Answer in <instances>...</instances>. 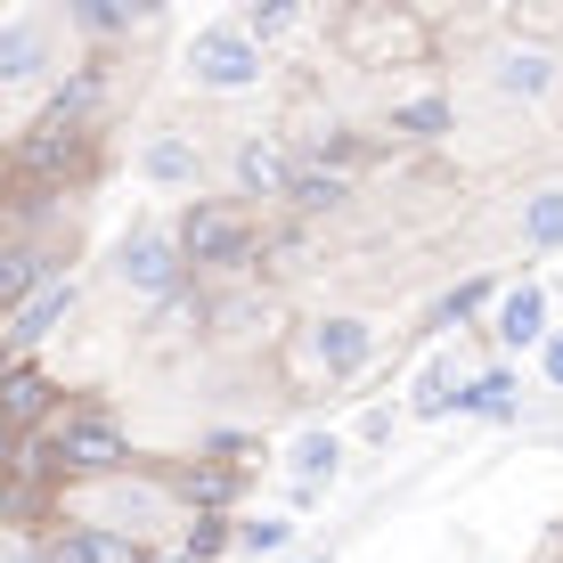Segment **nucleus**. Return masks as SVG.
Listing matches in <instances>:
<instances>
[{
  "label": "nucleus",
  "instance_id": "f257e3e1",
  "mask_svg": "<svg viewBox=\"0 0 563 563\" xmlns=\"http://www.w3.org/2000/svg\"><path fill=\"white\" fill-rule=\"evenodd\" d=\"M123 457H131L123 433H114V417H99V409H74V417L49 424V474H66V482H114Z\"/></svg>",
  "mask_w": 563,
  "mask_h": 563
},
{
  "label": "nucleus",
  "instance_id": "f03ea898",
  "mask_svg": "<svg viewBox=\"0 0 563 563\" xmlns=\"http://www.w3.org/2000/svg\"><path fill=\"white\" fill-rule=\"evenodd\" d=\"M188 74H197L205 90H254L262 82V49L245 42V25H205L197 42H188Z\"/></svg>",
  "mask_w": 563,
  "mask_h": 563
},
{
  "label": "nucleus",
  "instance_id": "7ed1b4c3",
  "mask_svg": "<svg viewBox=\"0 0 563 563\" xmlns=\"http://www.w3.org/2000/svg\"><path fill=\"white\" fill-rule=\"evenodd\" d=\"M172 238H180L188 262H212V269H238L245 254H254V221L229 212V205H188V221L172 229Z\"/></svg>",
  "mask_w": 563,
  "mask_h": 563
},
{
  "label": "nucleus",
  "instance_id": "20e7f679",
  "mask_svg": "<svg viewBox=\"0 0 563 563\" xmlns=\"http://www.w3.org/2000/svg\"><path fill=\"white\" fill-rule=\"evenodd\" d=\"M114 269H123L131 295H172V286H180V269H188V254H180V238H172V229H140Z\"/></svg>",
  "mask_w": 563,
  "mask_h": 563
},
{
  "label": "nucleus",
  "instance_id": "39448f33",
  "mask_svg": "<svg viewBox=\"0 0 563 563\" xmlns=\"http://www.w3.org/2000/svg\"><path fill=\"white\" fill-rule=\"evenodd\" d=\"M49 74V25L42 16H9L0 25V82H42Z\"/></svg>",
  "mask_w": 563,
  "mask_h": 563
},
{
  "label": "nucleus",
  "instance_id": "423d86ee",
  "mask_svg": "<svg viewBox=\"0 0 563 563\" xmlns=\"http://www.w3.org/2000/svg\"><path fill=\"white\" fill-rule=\"evenodd\" d=\"M66 310H74V278H66V286H42L25 310H9V327H0V352H33V343H42L49 327L66 319Z\"/></svg>",
  "mask_w": 563,
  "mask_h": 563
},
{
  "label": "nucleus",
  "instance_id": "0eeeda50",
  "mask_svg": "<svg viewBox=\"0 0 563 563\" xmlns=\"http://www.w3.org/2000/svg\"><path fill=\"white\" fill-rule=\"evenodd\" d=\"M238 188L245 197H286V188H295V155L278 140H245L238 147Z\"/></svg>",
  "mask_w": 563,
  "mask_h": 563
},
{
  "label": "nucleus",
  "instance_id": "6e6552de",
  "mask_svg": "<svg viewBox=\"0 0 563 563\" xmlns=\"http://www.w3.org/2000/svg\"><path fill=\"white\" fill-rule=\"evenodd\" d=\"M42 563H140V539H114V531H57V539H42Z\"/></svg>",
  "mask_w": 563,
  "mask_h": 563
},
{
  "label": "nucleus",
  "instance_id": "1a4fd4ad",
  "mask_svg": "<svg viewBox=\"0 0 563 563\" xmlns=\"http://www.w3.org/2000/svg\"><path fill=\"white\" fill-rule=\"evenodd\" d=\"M367 352H376L367 319H327V327H319V367H327V376H360Z\"/></svg>",
  "mask_w": 563,
  "mask_h": 563
},
{
  "label": "nucleus",
  "instance_id": "9d476101",
  "mask_svg": "<svg viewBox=\"0 0 563 563\" xmlns=\"http://www.w3.org/2000/svg\"><path fill=\"white\" fill-rule=\"evenodd\" d=\"M498 343H548V295H539V286H515L507 302H498Z\"/></svg>",
  "mask_w": 563,
  "mask_h": 563
},
{
  "label": "nucleus",
  "instance_id": "9b49d317",
  "mask_svg": "<svg viewBox=\"0 0 563 563\" xmlns=\"http://www.w3.org/2000/svg\"><path fill=\"white\" fill-rule=\"evenodd\" d=\"M49 393H57V384L42 376V367H16V376H0V417L25 433L33 417H49Z\"/></svg>",
  "mask_w": 563,
  "mask_h": 563
},
{
  "label": "nucleus",
  "instance_id": "f8f14e48",
  "mask_svg": "<svg viewBox=\"0 0 563 563\" xmlns=\"http://www.w3.org/2000/svg\"><path fill=\"white\" fill-rule=\"evenodd\" d=\"M498 90H507V99H548L555 90V57L548 49H507L498 57Z\"/></svg>",
  "mask_w": 563,
  "mask_h": 563
},
{
  "label": "nucleus",
  "instance_id": "ddd939ff",
  "mask_svg": "<svg viewBox=\"0 0 563 563\" xmlns=\"http://www.w3.org/2000/svg\"><path fill=\"white\" fill-rule=\"evenodd\" d=\"M286 197H295L302 212H335L343 197H352V172H335V164L310 155V164H295V188H286Z\"/></svg>",
  "mask_w": 563,
  "mask_h": 563
},
{
  "label": "nucleus",
  "instance_id": "4468645a",
  "mask_svg": "<svg viewBox=\"0 0 563 563\" xmlns=\"http://www.w3.org/2000/svg\"><path fill=\"white\" fill-rule=\"evenodd\" d=\"M441 131H450V99H433V90H424V99H400V107H393V140L433 147Z\"/></svg>",
  "mask_w": 563,
  "mask_h": 563
},
{
  "label": "nucleus",
  "instance_id": "2eb2a0df",
  "mask_svg": "<svg viewBox=\"0 0 563 563\" xmlns=\"http://www.w3.org/2000/svg\"><path fill=\"white\" fill-rule=\"evenodd\" d=\"M42 286H49V254H33V245H9V254H0V302L25 310V295H42Z\"/></svg>",
  "mask_w": 563,
  "mask_h": 563
},
{
  "label": "nucleus",
  "instance_id": "dca6fc26",
  "mask_svg": "<svg viewBox=\"0 0 563 563\" xmlns=\"http://www.w3.org/2000/svg\"><path fill=\"white\" fill-rule=\"evenodd\" d=\"M140 172L155 188H197V147H188V140H147Z\"/></svg>",
  "mask_w": 563,
  "mask_h": 563
},
{
  "label": "nucleus",
  "instance_id": "f3484780",
  "mask_svg": "<svg viewBox=\"0 0 563 563\" xmlns=\"http://www.w3.org/2000/svg\"><path fill=\"white\" fill-rule=\"evenodd\" d=\"M522 245H539V254H555V245H563V188H548V197L522 205Z\"/></svg>",
  "mask_w": 563,
  "mask_h": 563
},
{
  "label": "nucleus",
  "instance_id": "a211bd4d",
  "mask_svg": "<svg viewBox=\"0 0 563 563\" xmlns=\"http://www.w3.org/2000/svg\"><path fill=\"white\" fill-rule=\"evenodd\" d=\"M457 409H482V417H507V409H515V376H507V367H490V376H482L474 393H457Z\"/></svg>",
  "mask_w": 563,
  "mask_h": 563
},
{
  "label": "nucleus",
  "instance_id": "6ab92c4d",
  "mask_svg": "<svg viewBox=\"0 0 563 563\" xmlns=\"http://www.w3.org/2000/svg\"><path fill=\"white\" fill-rule=\"evenodd\" d=\"M295 474H302V482H327V474H335V441H327V433H302V441H295Z\"/></svg>",
  "mask_w": 563,
  "mask_h": 563
},
{
  "label": "nucleus",
  "instance_id": "aec40b11",
  "mask_svg": "<svg viewBox=\"0 0 563 563\" xmlns=\"http://www.w3.org/2000/svg\"><path fill=\"white\" fill-rule=\"evenodd\" d=\"M450 400H457V376H450V367H424V384H417V417H441Z\"/></svg>",
  "mask_w": 563,
  "mask_h": 563
},
{
  "label": "nucleus",
  "instance_id": "412c9836",
  "mask_svg": "<svg viewBox=\"0 0 563 563\" xmlns=\"http://www.w3.org/2000/svg\"><path fill=\"white\" fill-rule=\"evenodd\" d=\"M229 539H238V531H229V522H212V515H205L197 531H188V555H180V563H212V555L229 548Z\"/></svg>",
  "mask_w": 563,
  "mask_h": 563
},
{
  "label": "nucleus",
  "instance_id": "4be33fe9",
  "mask_svg": "<svg viewBox=\"0 0 563 563\" xmlns=\"http://www.w3.org/2000/svg\"><path fill=\"white\" fill-rule=\"evenodd\" d=\"M238 539H245V548H254V555H278V548H286V539H295V522H278V515H262V522H245V531H238Z\"/></svg>",
  "mask_w": 563,
  "mask_h": 563
},
{
  "label": "nucleus",
  "instance_id": "5701e85b",
  "mask_svg": "<svg viewBox=\"0 0 563 563\" xmlns=\"http://www.w3.org/2000/svg\"><path fill=\"white\" fill-rule=\"evenodd\" d=\"M474 310H482V286H457V295H450V302H441V310H433V319H441V327H457V319H474Z\"/></svg>",
  "mask_w": 563,
  "mask_h": 563
},
{
  "label": "nucleus",
  "instance_id": "b1692460",
  "mask_svg": "<svg viewBox=\"0 0 563 563\" xmlns=\"http://www.w3.org/2000/svg\"><path fill=\"white\" fill-rule=\"evenodd\" d=\"M188 490H197L205 507H221V498H229V474H197V482H188Z\"/></svg>",
  "mask_w": 563,
  "mask_h": 563
},
{
  "label": "nucleus",
  "instance_id": "393cba45",
  "mask_svg": "<svg viewBox=\"0 0 563 563\" xmlns=\"http://www.w3.org/2000/svg\"><path fill=\"white\" fill-rule=\"evenodd\" d=\"M9 465H16V424L0 417V474H9Z\"/></svg>",
  "mask_w": 563,
  "mask_h": 563
},
{
  "label": "nucleus",
  "instance_id": "a878e982",
  "mask_svg": "<svg viewBox=\"0 0 563 563\" xmlns=\"http://www.w3.org/2000/svg\"><path fill=\"white\" fill-rule=\"evenodd\" d=\"M548 376H555V384H563V335H555V343H548Z\"/></svg>",
  "mask_w": 563,
  "mask_h": 563
},
{
  "label": "nucleus",
  "instance_id": "bb28decb",
  "mask_svg": "<svg viewBox=\"0 0 563 563\" xmlns=\"http://www.w3.org/2000/svg\"><path fill=\"white\" fill-rule=\"evenodd\" d=\"M310 563H327V555H310Z\"/></svg>",
  "mask_w": 563,
  "mask_h": 563
}]
</instances>
